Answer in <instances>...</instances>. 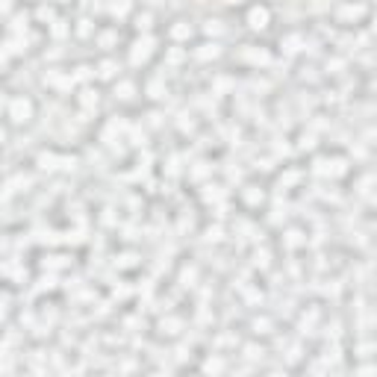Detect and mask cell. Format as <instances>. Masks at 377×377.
<instances>
[{"label": "cell", "mask_w": 377, "mask_h": 377, "mask_svg": "<svg viewBox=\"0 0 377 377\" xmlns=\"http://www.w3.org/2000/svg\"><path fill=\"white\" fill-rule=\"evenodd\" d=\"M268 24V9H251V27H265Z\"/></svg>", "instance_id": "obj_1"}]
</instances>
